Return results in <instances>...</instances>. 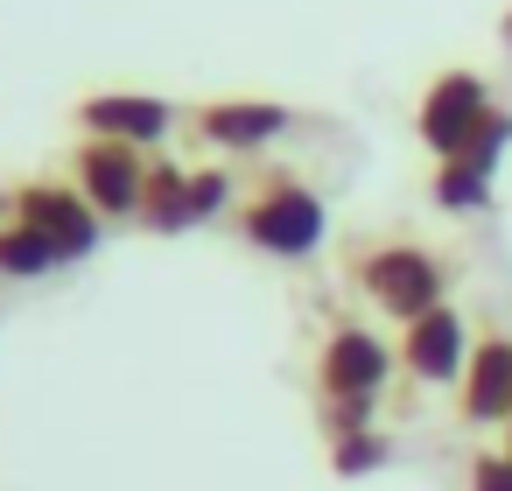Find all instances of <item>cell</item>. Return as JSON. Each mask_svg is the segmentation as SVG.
<instances>
[{
  "label": "cell",
  "instance_id": "cell-1",
  "mask_svg": "<svg viewBox=\"0 0 512 491\" xmlns=\"http://www.w3.org/2000/svg\"><path fill=\"white\" fill-rule=\"evenodd\" d=\"M225 225H232L253 253H267V260H309V253L330 239L323 197H316L302 176H288V169H267L253 190H239V204H232Z\"/></svg>",
  "mask_w": 512,
  "mask_h": 491
},
{
  "label": "cell",
  "instance_id": "cell-2",
  "mask_svg": "<svg viewBox=\"0 0 512 491\" xmlns=\"http://www.w3.org/2000/svg\"><path fill=\"white\" fill-rule=\"evenodd\" d=\"M351 281H358V295H365L372 309H386L393 323H414V316L442 309L449 288H456L442 246H421V239H372V246H358V253H351Z\"/></svg>",
  "mask_w": 512,
  "mask_h": 491
},
{
  "label": "cell",
  "instance_id": "cell-3",
  "mask_svg": "<svg viewBox=\"0 0 512 491\" xmlns=\"http://www.w3.org/2000/svg\"><path fill=\"white\" fill-rule=\"evenodd\" d=\"M8 218L36 225V232L64 253V267H71V260H92L99 239H106V218L78 197V183H57V176H36V183L0 190V225H8Z\"/></svg>",
  "mask_w": 512,
  "mask_h": 491
},
{
  "label": "cell",
  "instance_id": "cell-4",
  "mask_svg": "<svg viewBox=\"0 0 512 491\" xmlns=\"http://www.w3.org/2000/svg\"><path fill=\"white\" fill-rule=\"evenodd\" d=\"M148 148H127V141H78L71 148V183L78 197L106 218V225H141V197H148Z\"/></svg>",
  "mask_w": 512,
  "mask_h": 491
},
{
  "label": "cell",
  "instance_id": "cell-5",
  "mask_svg": "<svg viewBox=\"0 0 512 491\" xmlns=\"http://www.w3.org/2000/svg\"><path fill=\"white\" fill-rule=\"evenodd\" d=\"M393 365H400V351H393L379 330L337 323V330L323 337V351H316V393H323V400H379L386 379H393Z\"/></svg>",
  "mask_w": 512,
  "mask_h": 491
},
{
  "label": "cell",
  "instance_id": "cell-6",
  "mask_svg": "<svg viewBox=\"0 0 512 491\" xmlns=\"http://www.w3.org/2000/svg\"><path fill=\"white\" fill-rule=\"evenodd\" d=\"M491 113H498V106H491V85H484L477 71H442V78H428L414 127H421L428 155L449 162V155H463V148L477 141V127H484Z\"/></svg>",
  "mask_w": 512,
  "mask_h": 491
},
{
  "label": "cell",
  "instance_id": "cell-7",
  "mask_svg": "<svg viewBox=\"0 0 512 491\" xmlns=\"http://www.w3.org/2000/svg\"><path fill=\"white\" fill-rule=\"evenodd\" d=\"M470 323H463V309H428V316H414V323H400V372L414 379V386H456L463 379V365H470Z\"/></svg>",
  "mask_w": 512,
  "mask_h": 491
},
{
  "label": "cell",
  "instance_id": "cell-8",
  "mask_svg": "<svg viewBox=\"0 0 512 491\" xmlns=\"http://www.w3.org/2000/svg\"><path fill=\"white\" fill-rule=\"evenodd\" d=\"M456 414L463 428H505L512 421V330L484 323L470 344V365L456 379Z\"/></svg>",
  "mask_w": 512,
  "mask_h": 491
},
{
  "label": "cell",
  "instance_id": "cell-9",
  "mask_svg": "<svg viewBox=\"0 0 512 491\" xmlns=\"http://www.w3.org/2000/svg\"><path fill=\"white\" fill-rule=\"evenodd\" d=\"M176 106L155 99V92H92L78 99V127L85 141H127V148H162L176 134Z\"/></svg>",
  "mask_w": 512,
  "mask_h": 491
},
{
  "label": "cell",
  "instance_id": "cell-10",
  "mask_svg": "<svg viewBox=\"0 0 512 491\" xmlns=\"http://www.w3.org/2000/svg\"><path fill=\"white\" fill-rule=\"evenodd\" d=\"M288 127H295V113L274 106V99H204L190 113V134L204 148H218V155H253V148L281 141Z\"/></svg>",
  "mask_w": 512,
  "mask_h": 491
},
{
  "label": "cell",
  "instance_id": "cell-11",
  "mask_svg": "<svg viewBox=\"0 0 512 491\" xmlns=\"http://www.w3.org/2000/svg\"><path fill=\"white\" fill-rule=\"evenodd\" d=\"M141 225H148L155 239H176V232H190V169H183L176 155H155V162H148Z\"/></svg>",
  "mask_w": 512,
  "mask_h": 491
},
{
  "label": "cell",
  "instance_id": "cell-12",
  "mask_svg": "<svg viewBox=\"0 0 512 491\" xmlns=\"http://www.w3.org/2000/svg\"><path fill=\"white\" fill-rule=\"evenodd\" d=\"M57 267H64V253L36 225H22V218L0 225V281H50Z\"/></svg>",
  "mask_w": 512,
  "mask_h": 491
},
{
  "label": "cell",
  "instance_id": "cell-13",
  "mask_svg": "<svg viewBox=\"0 0 512 491\" xmlns=\"http://www.w3.org/2000/svg\"><path fill=\"white\" fill-rule=\"evenodd\" d=\"M386 463H393V435L386 428H358V435L330 442V470L337 477H379Z\"/></svg>",
  "mask_w": 512,
  "mask_h": 491
},
{
  "label": "cell",
  "instance_id": "cell-14",
  "mask_svg": "<svg viewBox=\"0 0 512 491\" xmlns=\"http://www.w3.org/2000/svg\"><path fill=\"white\" fill-rule=\"evenodd\" d=\"M428 197H435L442 211H484V204H491V176H477V169H463V162H435Z\"/></svg>",
  "mask_w": 512,
  "mask_h": 491
},
{
  "label": "cell",
  "instance_id": "cell-15",
  "mask_svg": "<svg viewBox=\"0 0 512 491\" xmlns=\"http://www.w3.org/2000/svg\"><path fill=\"white\" fill-rule=\"evenodd\" d=\"M232 197H239L232 169H190V232H197V225L232 218Z\"/></svg>",
  "mask_w": 512,
  "mask_h": 491
},
{
  "label": "cell",
  "instance_id": "cell-16",
  "mask_svg": "<svg viewBox=\"0 0 512 491\" xmlns=\"http://www.w3.org/2000/svg\"><path fill=\"white\" fill-rule=\"evenodd\" d=\"M505 148H512V113L498 106L484 127H477V141L463 148V155H449V162H463V169H477V176H498V162H505Z\"/></svg>",
  "mask_w": 512,
  "mask_h": 491
},
{
  "label": "cell",
  "instance_id": "cell-17",
  "mask_svg": "<svg viewBox=\"0 0 512 491\" xmlns=\"http://www.w3.org/2000/svg\"><path fill=\"white\" fill-rule=\"evenodd\" d=\"M372 414H379V400H323V414H316V421H323V435H330V442H344V435H358V428H379Z\"/></svg>",
  "mask_w": 512,
  "mask_h": 491
},
{
  "label": "cell",
  "instance_id": "cell-18",
  "mask_svg": "<svg viewBox=\"0 0 512 491\" xmlns=\"http://www.w3.org/2000/svg\"><path fill=\"white\" fill-rule=\"evenodd\" d=\"M470 491H512V456H505V449L470 456Z\"/></svg>",
  "mask_w": 512,
  "mask_h": 491
},
{
  "label": "cell",
  "instance_id": "cell-19",
  "mask_svg": "<svg viewBox=\"0 0 512 491\" xmlns=\"http://www.w3.org/2000/svg\"><path fill=\"white\" fill-rule=\"evenodd\" d=\"M498 449H505V456H512V421H505V442H498Z\"/></svg>",
  "mask_w": 512,
  "mask_h": 491
}]
</instances>
